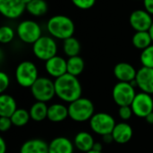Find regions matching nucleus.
Wrapping results in <instances>:
<instances>
[{"label":"nucleus","mask_w":153,"mask_h":153,"mask_svg":"<svg viewBox=\"0 0 153 153\" xmlns=\"http://www.w3.org/2000/svg\"><path fill=\"white\" fill-rule=\"evenodd\" d=\"M56 96L65 103H72L80 99L82 94V88L79 79L69 74L55 79Z\"/></svg>","instance_id":"1"},{"label":"nucleus","mask_w":153,"mask_h":153,"mask_svg":"<svg viewBox=\"0 0 153 153\" xmlns=\"http://www.w3.org/2000/svg\"><path fill=\"white\" fill-rule=\"evenodd\" d=\"M46 28L51 37L60 40L73 37L75 31L74 21L64 14H56L50 17L47 22Z\"/></svg>","instance_id":"2"},{"label":"nucleus","mask_w":153,"mask_h":153,"mask_svg":"<svg viewBox=\"0 0 153 153\" xmlns=\"http://www.w3.org/2000/svg\"><path fill=\"white\" fill-rule=\"evenodd\" d=\"M69 117L77 123H83L90 121L95 114V107L93 102L87 99L81 97L68 105Z\"/></svg>","instance_id":"3"},{"label":"nucleus","mask_w":153,"mask_h":153,"mask_svg":"<svg viewBox=\"0 0 153 153\" xmlns=\"http://www.w3.org/2000/svg\"><path fill=\"white\" fill-rule=\"evenodd\" d=\"M14 75L16 82L22 88H30L39 77L37 65L28 60L21 62L16 66Z\"/></svg>","instance_id":"4"},{"label":"nucleus","mask_w":153,"mask_h":153,"mask_svg":"<svg viewBox=\"0 0 153 153\" xmlns=\"http://www.w3.org/2000/svg\"><path fill=\"white\" fill-rule=\"evenodd\" d=\"M30 89L36 101L47 103L52 100L56 96L55 81H52L48 77H39Z\"/></svg>","instance_id":"5"},{"label":"nucleus","mask_w":153,"mask_h":153,"mask_svg":"<svg viewBox=\"0 0 153 153\" xmlns=\"http://www.w3.org/2000/svg\"><path fill=\"white\" fill-rule=\"evenodd\" d=\"M57 43L56 39L50 35H42L33 45V55L41 61H48L53 56L57 55Z\"/></svg>","instance_id":"6"},{"label":"nucleus","mask_w":153,"mask_h":153,"mask_svg":"<svg viewBox=\"0 0 153 153\" xmlns=\"http://www.w3.org/2000/svg\"><path fill=\"white\" fill-rule=\"evenodd\" d=\"M16 35L23 43L33 45L42 36V29L36 21L23 20L16 27Z\"/></svg>","instance_id":"7"},{"label":"nucleus","mask_w":153,"mask_h":153,"mask_svg":"<svg viewBox=\"0 0 153 153\" xmlns=\"http://www.w3.org/2000/svg\"><path fill=\"white\" fill-rule=\"evenodd\" d=\"M89 124L91 130L100 136L112 134L113 129L117 125L115 118L106 112L95 113L89 121Z\"/></svg>","instance_id":"8"},{"label":"nucleus","mask_w":153,"mask_h":153,"mask_svg":"<svg viewBox=\"0 0 153 153\" xmlns=\"http://www.w3.org/2000/svg\"><path fill=\"white\" fill-rule=\"evenodd\" d=\"M135 87L131 82H117L112 90V98L114 102L118 106H131L135 95Z\"/></svg>","instance_id":"9"},{"label":"nucleus","mask_w":153,"mask_h":153,"mask_svg":"<svg viewBox=\"0 0 153 153\" xmlns=\"http://www.w3.org/2000/svg\"><path fill=\"white\" fill-rule=\"evenodd\" d=\"M131 108L134 116L140 118H145L153 112V98L151 94L140 91L136 93Z\"/></svg>","instance_id":"10"},{"label":"nucleus","mask_w":153,"mask_h":153,"mask_svg":"<svg viewBox=\"0 0 153 153\" xmlns=\"http://www.w3.org/2000/svg\"><path fill=\"white\" fill-rule=\"evenodd\" d=\"M129 23L134 31H149L153 23L152 15L145 9H136L131 13Z\"/></svg>","instance_id":"11"},{"label":"nucleus","mask_w":153,"mask_h":153,"mask_svg":"<svg viewBox=\"0 0 153 153\" xmlns=\"http://www.w3.org/2000/svg\"><path fill=\"white\" fill-rule=\"evenodd\" d=\"M25 11L26 4L22 0H0V13L6 19H18Z\"/></svg>","instance_id":"12"},{"label":"nucleus","mask_w":153,"mask_h":153,"mask_svg":"<svg viewBox=\"0 0 153 153\" xmlns=\"http://www.w3.org/2000/svg\"><path fill=\"white\" fill-rule=\"evenodd\" d=\"M45 70L50 77L57 79L67 74V59L56 55L45 62Z\"/></svg>","instance_id":"13"},{"label":"nucleus","mask_w":153,"mask_h":153,"mask_svg":"<svg viewBox=\"0 0 153 153\" xmlns=\"http://www.w3.org/2000/svg\"><path fill=\"white\" fill-rule=\"evenodd\" d=\"M137 88L145 93L153 94V68L142 66L137 70L135 78Z\"/></svg>","instance_id":"14"},{"label":"nucleus","mask_w":153,"mask_h":153,"mask_svg":"<svg viewBox=\"0 0 153 153\" xmlns=\"http://www.w3.org/2000/svg\"><path fill=\"white\" fill-rule=\"evenodd\" d=\"M113 73L118 82H132L136 78L137 70L129 63L120 62L115 65Z\"/></svg>","instance_id":"15"},{"label":"nucleus","mask_w":153,"mask_h":153,"mask_svg":"<svg viewBox=\"0 0 153 153\" xmlns=\"http://www.w3.org/2000/svg\"><path fill=\"white\" fill-rule=\"evenodd\" d=\"M133 128L132 126L126 123V122H120L116 125V126L113 129L112 136L114 139V142L119 144H125L130 142V140L133 137Z\"/></svg>","instance_id":"16"},{"label":"nucleus","mask_w":153,"mask_h":153,"mask_svg":"<svg viewBox=\"0 0 153 153\" xmlns=\"http://www.w3.org/2000/svg\"><path fill=\"white\" fill-rule=\"evenodd\" d=\"M74 142L65 136L56 137L48 143L49 153H74Z\"/></svg>","instance_id":"17"},{"label":"nucleus","mask_w":153,"mask_h":153,"mask_svg":"<svg viewBox=\"0 0 153 153\" xmlns=\"http://www.w3.org/2000/svg\"><path fill=\"white\" fill-rule=\"evenodd\" d=\"M69 117L68 106L63 103H53L48 106V119L53 123H60Z\"/></svg>","instance_id":"18"},{"label":"nucleus","mask_w":153,"mask_h":153,"mask_svg":"<svg viewBox=\"0 0 153 153\" xmlns=\"http://www.w3.org/2000/svg\"><path fill=\"white\" fill-rule=\"evenodd\" d=\"M95 141L93 136L85 131L79 132L74 139V147L79 150L82 152H88L93 149V146L95 144Z\"/></svg>","instance_id":"19"},{"label":"nucleus","mask_w":153,"mask_h":153,"mask_svg":"<svg viewBox=\"0 0 153 153\" xmlns=\"http://www.w3.org/2000/svg\"><path fill=\"white\" fill-rule=\"evenodd\" d=\"M20 153H49L48 143L39 138H33L22 143Z\"/></svg>","instance_id":"20"},{"label":"nucleus","mask_w":153,"mask_h":153,"mask_svg":"<svg viewBox=\"0 0 153 153\" xmlns=\"http://www.w3.org/2000/svg\"><path fill=\"white\" fill-rule=\"evenodd\" d=\"M17 103L14 98L6 93L0 95V117H11L17 110Z\"/></svg>","instance_id":"21"},{"label":"nucleus","mask_w":153,"mask_h":153,"mask_svg":"<svg viewBox=\"0 0 153 153\" xmlns=\"http://www.w3.org/2000/svg\"><path fill=\"white\" fill-rule=\"evenodd\" d=\"M48 106L45 102L36 101L33 103L29 110L30 119L35 122H41L48 119Z\"/></svg>","instance_id":"22"},{"label":"nucleus","mask_w":153,"mask_h":153,"mask_svg":"<svg viewBox=\"0 0 153 153\" xmlns=\"http://www.w3.org/2000/svg\"><path fill=\"white\" fill-rule=\"evenodd\" d=\"M152 43V39L149 31H135L132 37L133 46L140 50L147 48Z\"/></svg>","instance_id":"23"},{"label":"nucleus","mask_w":153,"mask_h":153,"mask_svg":"<svg viewBox=\"0 0 153 153\" xmlns=\"http://www.w3.org/2000/svg\"><path fill=\"white\" fill-rule=\"evenodd\" d=\"M48 5L46 0H32L26 4V11L34 17H40L47 13Z\"/></svg>","instance_id":"24"},{"label":"nucleus","mask_w":153,"mask_h":153,"mask_svg":"<svg viewBox=\"0 0 153 153\" xmlns=\"http://www.w3.org/2000/svg\"><path fill=\"white\" fill-rule=\"evenodd\" d=\"M63 51L68 57L79 56L81 52L80 41L74 36L63 40Z\"/></svg>","instance_id":"25"},{"label":"nucleus","mask_w":153,"mask_h":153,"mask_svg":"<svg viewBox=\"0 0 153 153\" xmlns=\"http://www.w3.org/2000/svg\"><path fill=\"white\" fill-rule=\"evenodd\" d=\"M85 67L84 60L80 56H72L67 59V74L78 77L82 74Z\"/></svg>","instance_id":"26"},{"label":"nucleus","mask_w":153,"mask_h":153,"mask_svg":"<svg viewBox=\"0 0 153 153\" xmlns=\"http://www.w3.org/2000/svg\"><path fill=\"white\" fill-rule=\"evenodd\" d=\"M13 126L17 127H22L26 126L30 120V116L29 110L25 108H17V110L10 117Z\"/></svg>","instance_id":"27"},{"label":"nucleus","mask_w":153,"mask_h":153,"mask_svg":"<svg viewBox=\"0 0 153 153\" xmlns=\"http://www.w3.org/2000/svg\"><path fill=\"white\" fill-rule=\"evenodd\" d=\"M140 62L144 67L153 68V43L147 48L142 50L140 55Z\"/></svg>","instance_id":"28"},{"label":"nucleus","mask_w":153,"mask_h":153,"mask_svg":"<svg viewBox=\"0 0 153 153\" xmlns=\"http://www.w3.org/2000/svg\"><path fill=\"white\" fill-rule=\"evenodd\" d=\"M16 35V31L9 26V25H3L0 28V42L2 44H8L13 41Z\"/></svg>","instance_id":"29"},{"label":"nucleus","mask_w":153,"mask_h":153,"mask_svg":"<svg viewBox=\"0 0 153 153\" xmlns=\"http://www.w3.org/2000/svg\"><path fill=\"white\" fill-rule=\"evenodd\" d=\"M133 116H134V112L132 110L131 106L119 107V108H118V117L122 121L126 122V121L130 120Z\"/></svg>","instance_id":"30"},{"label":"nucleus","mask_w":153,"mask_h":153,"mask_svg":"<svg viewBox=\"0 0 153 153\" xmlns=\"http://www.w3.org/2000/svg\"><path fill=\"white\" fill-rule=\"evenodd\" d=\"M73 4L81 10H89L92 8L96 3V0H71Z\"/></svg>","instance_id":"31"},{"label":"nucleus","mask_w":153,"mask_h":153,"mask_svg":"<svg viewBox=\"0 0 153 153\" xmlns=\"http://www.w3.org/2000/svg\"><path fill=\"white\" fill-rule=\"evenodd\" d=\"M10 85V78L4 72H0V92L4 93Z\"/></svg>","instance_id":"32"},{"label":"nucleus","mask_w":153,"mask_h":153,"mask_svg":"<svg viewBox=\"0 0 153 153\" xmlns=\"http://www.w3.org/2000/svg\"><path fill=\"white\" fill-rule=\"evenodd\" d=\"M12 126H13V123L10 117H0V131L1 132L4 133V132L8 131Z\"/></svg>","instance_id":"33"},{"label":"nucleus","mask_w":153,"mask_h":153,"mask_svg":"<svg viewBox=\"0 0 153 153\" xmlns=\"http://www.w3.org/2000/svg\"><path fill=\"white\" fill-rule=\"evenodd\" d=\"M143 6L149 13L153 15V0H143Z\"/></svg>","instance_id":"34"},{"label":"nucleus","mask_w":153,"mask_h":153,"mask_svg":"<svg viewBox=\"0 0 153 153\" xmlns=\"http://www.w3.org/2000/svg\"><path fill=\"white\" fill-rule=\"evenodd\" d=\"M6 143L4 140L3 137H0V153H5L6 152Z\"/></svg>","instance_id":"35"},{"label":"nucleus","mask_w":153,"mask_h":153,"mask_svg":"<svg viewBox=\"0 0 153 153\" xmlns=\"http://www.w3.org/2000/svg\"><path fill=\"white\" fill-rule=\"evenodd\" d=\"M102 138H103V142H104L105 143H111L112 142H114L112 134H106V135L102 136Z\"/></svg>","instance_id":"36"},{"label":"nucleus","mask_w":153,"mask_h":153,"mask_svg":"<svg viewBox=\"0 0 153 153\" xmlns=\"http://www.w3.org/2000/svg\"><path fill=\"white\" fill-rule=\"evenodd\" d=\"M92 150L97 151V152H102V145H101V143H95Z\"/></svg>","instance_id":"37"},{"label":"nucleus","mask_w":153,"mask_h":153,"mask_svg":"<svg viewBox=\"0 0 153 153\" xmlns=\"http://www.w3.org/2000/svg\"><path fill=\"white\" fill-rule=\"evenodd\" d=\"M145 120H146V122H147L148 124L153 125V112L152 113H151L150 115H148V116L145 117Z\"/></svg>","instance_id":"38"},{"label":"nucleus","mask_w":153,"mask_h":153,"mask_svg":"<svg viewBox=\"0 0 153 153\" xmlns=\"http://www.w3.org/2000/svg\"><path fill=\"white\" fill-rule=\"evenodd\" d=\"M149 33H150V35H151V37H152V42H153V23H152V25L151 26L150 30H149Z\"/></svg>","instance_id":"39"},{"label":"nucleus","mask_w":153,"mask_h":153,"mask_svg":"<svg viewBox=\"0 0 153 153\" xmlns=\"http://www.w3.org/2000/svg\"><path fill=\"white\" fill-rule=\"evenodd\" d=\"M86 153H103L102 152H97V151H94V150H91V151H90V152H88Z\"/></svg>","instance_id":"40"},{"label":"nucleus","mask_w":153,"mask_h":153,"mask_svg":"<svg viewBox=\"0 0 153 153\" xmlns=\"http://www.w3.org/2000/svg\"><path fill=\"white\" fill-rule=\"evenodd\" d=\"M22 1L25 4H29L30 2H31L32 0H22Z\"/></svg>","instance_id":"41"}]
</instances>
